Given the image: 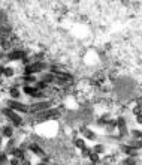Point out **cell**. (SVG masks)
Segmentation results:
<instances>
[{
  "instance_id": "5b68a950",
  "label": "cell",
  "mask_w": 142,
  "mask_h": 165,
  "mask_svg": "<svg viewBox=\"0 0 142 165\" xmlns=\"http://www.w3.org/2000/svg\"><path fill=\"white\" fill-rule=\"evenodd\" d=\"M123 152L126 153V156H129V158H138V150L136 149H133V147H130V146H123Z\"/></svg>"
},
{
  "instance_id": "603a6c76",
  "label": "cell",
  "mask_w": 142,
  "mask_h": 165,
  "mask_svg": "<svg viewBox=\"0 0 142 165\" xmlns=\"http://www.w3.org/2000/svg\"><path fill=\"white\" fill-rule=\"evenodd\" d=\"M0 165H2V164H0Z\"/></svg>"
},
{
  "instance_id": "2e32d148",
  "label": "cell",
  "mask_w": 142,
  "mask_h": 165,
  "mask_svg": "<svg viewBox=\"0 0 142 165\" xmlns=\"http://www.w3.org/2000/svg\"><path fill=\"white\" fill-rule=\"evenodd\" d=\"M136 164V158H126L124 161H123V165H135Z\"/></svg>"
},
{
  "instance_id": "9c48e42d",
  "label": "cell",
  "mask_w": 142,
  "mask_h": 165,
  "mask_svg": "<svg viewBox=\"0 0 142 165\" xmlns=\"http://www.w3.org/2000/svg\"><path fill=\"white\" fill-rule=\"evenodd\" d=\"M94 153H97V155H103L105 152H106V147L103 146V144H94V147L91 149Z\"/></svg>"
},
{
  "instance_id": "7a4b0ae2",
  "label": "cell",
  "mask_w": 142,
  "mask_h": 165,
  "mask_svg": "<svg viewBox=\"0 0 142 165\" xmlns=\"http://www.w3.org/2000/svg\"><path fill=\"white\" fill-rule=\"evenodd\" d=\"M53 107V102L51 101H43V102H37L35 105L30 107V111L32 113H43V111L50 110Z\"/></svg>"
},
{
  "instance_id": "4fadbf2b",
  "label": "cell",
  "mask_w": 142,
  "mask_h": 165,
  "mask_svg": "<svg viewBox=\"0 0 142 165\" xmlns=\"http://www.w3.org/2000/svg\"><path fill=\"white\" fill-rule=\"evenodd\" d=\"M130 135H132L135 140H142V131H138V129H132V131H130Z\"/></svg>"
},
{
  "instance_id": "6da1fadb",
  "label": "cell",
  "mask_w": 142,
  "mask_h": 165,
  "mask_svg": "<svg viewBox=\"0 0 142 165\" xmlns=\"http://www.w3.org/2000/svg\"><path fill=\"white\" fill-rule=\"evenodd\" d=\"M3 114H5V116H8V119H9V120H11L15 126L23 125V119H21V117L17 114V111H12L11 108H5V110H3Z\"/></svg>"
},
{
  "instance_id": "3957f363",
  "label": "cell",
  "mask_w": 142,
  "mask_h": 165,
  "mask_svg": "<svg viewBox=\"0 0 142 165\" xmlns=\"http://www.w3.org/2000/svg\"><path fill=\"white\" fill-rule=\"evenodd\" d=\"M8 108H11L12 111H21V113H26V111L29 110L27 105H24V104H21L18 101H12V99L8 102Z\"/></svg>"
},
{
  "instance_id": "277c9868",
  "label": "cell",
  "mask_w": 142,
  "mask_h": 165,
  "mask_svg": "<svg viewBox=\"0 0 142 165\" xmlns=\"http://www.w3.org/2000/svg\"><path fill=\"white\" fill-rule=\"evenodd\" d=\"M79 132H81V135L84 137V140H85V138H87V140H96V134L91 132V129L85 128V126H82V128L79 129Z\"/></svg>"
},
{
  "instance_id": "d6986e66",
  "label": "cell",
  "mask_w": 142,
  "mask_h": 165,
  "mask_svg": "<svg viewBox=\"0 0 142 165\" xmlns=\"http://www.w3.org/2000/svg\"><path fill=\"white\" fill-rule=\"evenodd\" d=\"M9 165H19V159L18 158H11L9 159Z\"/></svg>"
},
{
  "instance_id": "8fae6325",
  "label": "cell",
  "mask_w": 142,
  "mask_h": 165,
  "mask_svg": "<svg viewBox=\"0 0 142 165\" xmlns=\"http://www.w3.org/2000/svg\"><path fill=\"white\" fill-rule=\"evenodd\" d=\"M9 95H11V98H12V101H17L18 98H19V95H21V92L18 90L17 87H12V89L9 90Z\"/></svg>"
},
{
  "instance_id": "ba28073f",
  "label": "cell",
  "mask_w": 142,
  "mask_h": 165,
  "mask_svg": "<svg viewBox=\"0 0 142 165\" xmlns=\"http://www.w3.org/2000/svg\"><path fill=\"white\" fill-rule=\"evenodd\" d=\"M2 135H3L5 138H12V135H14V129H12V126H5Z\"/></svg>"
},
{
  "instance_id": "30bf717a",
  "label": "cell",
  "mask_w": 142,
  "mask_h": 165,
  "mask_svg": "<svg viewBox=\"0 0 142 165\" xmlns=\"http://www.w3.org/2000/svg\"><path fill=\"white\" fill-rule=\"evenodd\" d=\"M11 155H12V158H18V159H21V158L24 156V152H23L21 149H12V150H11Z\"/></svg>"
},
{
  "instance_id": "8992f818",
  "label": "cell",
  "mask_w": 142,
  "mask_h": 165,
  "mask_svg": "<svg viewBox=\"0 0 142 165\" xmlns=\"http://www.w3.org/2000/svg\"><path fill=\"white\" fill-rule=\"evenodd\" d=\"M30 150L35 153L36 156H39V158H43V159L47 158V153H45V152H43V150H42L39 146H37V144H32V146H30Z\"/></svg>"
},
{
  "instance_id": "ffe728a7",
  "label": "cell",
  "mask_w": 142,
  "mask_h": 165,
  "mask_svg": "<svg viewBox=\"0 0 142 165\" xmlns=\"http://www.w3.org/2000/svg\"><path fill=\"white\" fill-rule=\"evenodd\" d=\"M3 69H5V68H3V66L0 65V75H3Z\"/></svg>"
},
{
  "instance_id": "7c38bea8",
  "label": "cell",
  "mask_w": 142,
  "mask_h": 165,
  "mask_svg": "<svg viewBox=\"0 0 142 165\" xmlns=\"http://www.w3.org/2000/svg\"><path fill=\"white\" fill-rule=\"evenodd\" d=\"M88 159L90 161H91V164H97V162H99V161H100V158H99V155H97V153H94V152H93V150H91V153H90V156H88Z\"/></svg>"
},
{
  "instance_id": "ac0fdd59",
  "label": "cell",
  "mask_w": 142,
  "mask_h": 165,
  "mask_svg": "<svg viewBox=\"0 0 142 165\" xmlns=\"http://www.w3.org/2000/svg\"><path fill=\"white\" fill-rule=\"evenodd\" d=\"M81 152H82V156H84V158H88L90 153H91V150H90V149H87V147H85V149H82Z\"/></svg>"
},
{
  "instance_id": "5bb4252c",
  "label": "cell",
  "mask_w": 142,
  "mask_h": 165,
  "mask_svg": "<svg viewBox=\"0 0 142 165\" xmlns=\"http://www.w3.org/2000/svg\"><path fill=\"white\" fill-rule=\"evenodd\" d=\"M75 146L78 147V149H81V150H82V149H85V140H84V138H76V140H75Z\"/></svg>"
},
{
  "instance_id": "9a60e30c",
  "label": "cell",
  "mask_w": 142,
  "mask_h": 165,
  "mask_svg": "<svg viewBox=\"0 0 142 165\" xmlns=\"http://www.w3.org/2000/svg\"><path fill=\"white\" fill-rule=\"evenodd\" d=\"M14 74H15V71H14V68H11V66H6V68L3 69V75L8 77V78H11Z\"/></svg>"
},
{
  "instance_id": "52a82bcc",
  "label": "cell",
  "mask_w": 142,
  "mask_h": 165,
  "mask_svg": "<svg viewBox=\"0 0 142 165\" xmlns=\"http://www.w3.org/2000/svg\"><path fill=\"white\" fill-rule=\"evenodd\" d=\"M26 57V53L24 51H12L9 54V59L11 60H19V59H24Z\"/></svg>"
},
{
  "instance_id": "e0dca14e",
  "label": "cell",
  "mask_w": 142,
  "mask_h": 165,
  "mask_svg": "<svg viewBox=\"0 0 142 165\" xmlns=\"http://www.w3.org/2000/svg\"><path fill=\"white\" fill-rule=\"evenodd\" d=\"M8 162V156H6V153L5 152H0V164H6Z\"/></svg>"
},
{
  "instance_id": "44dd1931",
  "label": "cell",
  "mask_w": 142,
  "mask_h": 165,
  "mask_svg": "<svg viewBox=\"0 0 142 165\" xmlns=\"http://www.w3.org/2000/svg\"><path fill=\"white\" fill-rule=\"evenodd\" d=\"M36 165H47V164H42V162H39V164H36Z\"/></svg>"
},
{
  "instance_id": "7402d4cb",
  "label": "cell",
  "mask_w": 142,
  "mask_h": 165,
  "mask_svg": "<svg viewBox=\"0 0 142 165\" xmlns=\"http://www.w3.org/2000/svg\"><path fill=\"white\" fill-rule=\"evenodd\" d=\"M90 165H94V164H90Z\"/></svg>"
}]
</instances>
